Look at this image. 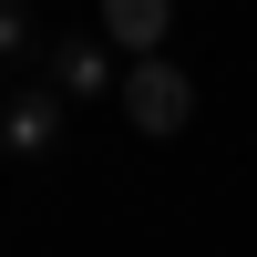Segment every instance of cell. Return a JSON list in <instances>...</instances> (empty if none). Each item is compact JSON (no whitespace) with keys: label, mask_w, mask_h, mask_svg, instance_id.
I'll return each instance as SVG.
<instances>
[{"label":"cell","mask_w":257,"mask_h":257,"mask_svg":"<svg viewBox=\"0 0 257 257\" xmlns=\"http://www.w3.org/2000/svg\"><path fill=\"white\" fill-rule=\"evenodd\" d=\"M113 103H123V123H134L144 144H175L185 123H196V82H185V62H165V52L155 62H123V93Z\"/></svg>","instance_id":"6da1fadb"},{"label":"cell","mask_w":257,"mask_h":257,"mask_svg":"<svg viewBox=\"0 0 257 257\" xmlns=\"http://www.w3.org/2000/svg\"><path fill=\"white\" fill-rule=\"evenodd\" d=\"M31 82H52L62 103H103V93H123V52H113L103 31H62L52 52H41Z\"/></svg>","instance_id":"7a4b0ae2"},{"label":"cell","mask_w":257,"mask_h":257,"mask_svg":"<svg viewBox=\"0 0 257 257\" xmlns=\"http://www.w3.org/2000/svg\"><path fill=\"white\" fill-rule=\"evenodd\" d=\"M62 113H72V103H62L52 82H11V103H0V144H11L21 165L62 155Z\"/></svg>","instance_id":"3957f363"},{"label":"cell","mask_w":257,"mask_h":257,"mask_svg":"<svg viewBox=\"0 0 257 257\" xmlns=\"http://www.w3.org/2000/svg\"><path fill=\"white\" fill-rule=\"evenodd\" d=\"M103 41H113L123 62H155L165 41H175V0H103V21H93Z\"/></svg>","instance_id":"277c9868"},{"label":"cell","mask_w":257,"mask_h":257,"mask_svg":"<svg viewBox=\"0 0 257 257\" xmlns=\"http://www.w3.org/2000/svg\"><path fill=\"white\" fill-rule=\"evenodd\" d=\"M0 52H11V82L41 72V52H52V41H41V11H31V0H11V11H0Z\"/></svg>","instance_id":"5b68a950"}]
</instances>
